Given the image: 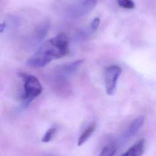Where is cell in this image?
<instances>
[{
	"label": "cell",
	"mask_w": 156,
	"mask_h": 156,
	"mask_svg": "<svg viewBox=\"0 0 156 156\" xmlns=\"http://www.w3.org/2000/svg\"><path fill=\"white\" fill-rule=\"evenodd\" d=\"M69 52L68 38L65 34L60 33L44 42L26 64L31 67L42 68L53 60L65 57Z\"/></svg>",
	"instance_id": "cell-1"
},
{
	"label": "cell",
	"mask_w": 156,
	"mask_h": 156,
	"mask_svg": "<svg viewBox=\"0 0 156 156\" xmlns=\"http://www.w3.org/2000/svg\"><path fill=\"white\" fill-rule=\"evenodd\" d=\"M20 76L24 81L23 99L26 104H29L32 101L38 96L43 90L41 85L37 77L32 75H27L23 73H20Z\"/></svg>",
	"instance_id": "cell-2"
},
{
	"label": "cell",
	"mask_w": 156,
	"mask_h": 156,
	"mask_svg": "<svg viewBox=\"0 0 156 156\" xmlns=\"http://www.w3.org/2000/svg\"><path fill=\"white\" fill-rule=\"evenodd\" d=\"M121 71V68L115 65L106 68L104 71V83L107 94L112 96L115 93Z\"/></svg>",
	"instance_id": "cell-3"
},
{
	"label": "cell",
	"mask_w": 156,
	"mask_h": 156,
	"mask_svg": "<svg viewBox=\"0 0 156 156\" xmlns=\"http://www.w3.org/2000/svg\"><path fill=\"white\" fill-rule=\"evenodd\" d=\"M144 122V116L141 115L135 118L121 135L120 142L121 143H124L132 138L141 128Z\"/></svg>",
	"instance_id": "cell-4"
},
{
	"label": "cell",
	"mask_w": 156,
	"mask_h": 156,
	"mask_svg": "<svg viewBox=\"0 0 156 156\" xmlns=\"http://www.w3.org/2000/svg\"><path fill=\"white\" fill-rule=\"evenodd\" d=\"M96 1H80L75 7L73 13L76 16H82L88 13L96 5Z\"/></svg>",
	"instance_id": "cell-5"
},
{
	"label": "cell",
	"mask_w": 156,
	"mask_h": 156,
	"mask_svg": "<svg viewBox=\"0 0 156 156\" xmlns=\"http://www.w3.org/2000/svg\"><path fill=\"white\" fill-rule=\"evenodd\" d=\"M145 141L143 138L139 140L130 147L121 156H141L144 152Z\"/></svg>",
	"instance_id": "cell-6"
},
{
	"label": "cell",
	"mask_w": 156,
	"mask_h": 156,
	"mask_svg": "<svg viewBox=\"0 0 156 156\" xmlns=\"http://www.w3.org/2000/svg\"><path fill=\"white\" fill-rule=\"evenodd\" d=\"M96 127V123L95 122L91 123L88 126L86 127V129L83 131V132L80 135L78 141L77 145L81 146L84 144L91 136V135L93 133L94 131L95 130Z\"/></svg>",
	"instance_id": "cell-7"
},
{
	"label": "cell",
	"mask_w": 156,
	"mask_h": 156,
	"mask_svg": "<svg viewBox=\"0 0 156 156\" xmlns=\"http://www.w3.org/2000/svg\"><path fill=\"white\" fill-rule=\"evenodd\" d=\"M83 62V60L80 59L65 65L62 69L63 74L66 76L72 75L79 69V68L82 65Z\"/></svg>",
	"instance_id": "cell-8"
},
{
	"label": "cell",
	"mask_w": 156,
	"mask_h": 156,
	"mask_svg": "<svg viewBox=\"0 0 156 156\" xmlns=\"http://www.w3.org/2000/svg\"><path fill=\"white\" fill-rule=\"evenodd\" d=\"M116 150L117 146L115 143H109L102 148L99 156H113Z\"/></svg>",
	"instance_id": "cell-9"
},
{
	"label": "cell",
	"mask_w": 156,
	"mask_h": 156,
	"mask_svg": "<svg viewBox=\"0 0 156 156\" xmlns=\"http://www.w3.org/2000/svg\"><path fill=\"white\" fill-rule=\"evenodd\" d=\"M57 132V127L55 126H52L48 129L43 136L41 138V141L43 143H48L49 142L54 136L55 134Z\"/></svg>",
	"instance_id": "cell-10"
},
{
	"label": "cell",
	"mask_w": 156,
	"mask_h": 156,
	"mask_svg": "<svg viewBox=\"0 0 156 156\" xmlns=\"http://www.w3.org/2000/svg\"><path fill=\"white\" fill-rule=\"evenodd\" d=\"M118 4L120 7L126 9H132L135 7V2L132 0H119Z\"/></svg>",
	"instance_id": "cell-11"
},
{
	"label": "cell",
	"mask_w": 156,
	"mask_h": 156,
	"mask_svg": "<svg viewBox=\"0 0 156 156\" xmlns=\"http://www.w3.org/2000/svg\"><path fill=\"white\" fill-rule=\"evenodd\" d=\"M100 24V18L99 17H95L93 19L90 24V29L91 32L96 31Z\"/></svg>",
	"instance_id": "cell-12"
},
{
	"label": "cell",
	"mask_w": 156,
	"mask_h": 156,
	"mask_svg": "<svg viewBox=\"0 0 156 156\" xmlns=\"http://www.w3.org/2000/svg\"><path fill=\"white\" fill-rule=\"evenodd\" d=\"M5 26H6V24L5 23H2L0 24V33H2L4 30Z\"/></svg>",
	"instance_id": "cell-13"
}]
</instances>
